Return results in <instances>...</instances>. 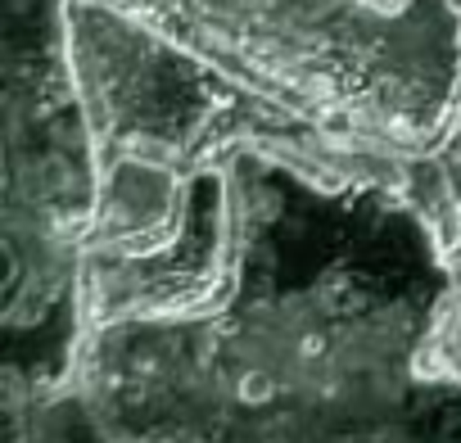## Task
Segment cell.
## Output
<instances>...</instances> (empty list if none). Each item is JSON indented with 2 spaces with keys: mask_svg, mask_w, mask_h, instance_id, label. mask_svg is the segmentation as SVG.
<instances>
[]
</instances>
